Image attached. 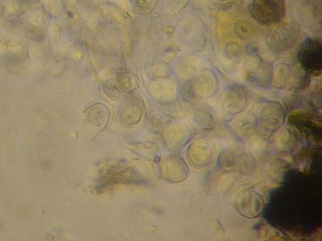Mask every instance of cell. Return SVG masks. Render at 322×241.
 I'll use <instances>...</instances> for the list:
<instances>
[{"mask_svg":"<svg viewBox=\"0 0 322 241\" xmlns=\"http://www.w3.org/2000/svg\"><path fill=\"white\" fill-rule=\"evenodd\" d=\"M252 14L262 24L278 22L284 14L283 0H254Z\"/></svg>","mask_w":322,"mask_h":241,"instance_id":"6da1fadb","label":"cell"}]
</instances>
